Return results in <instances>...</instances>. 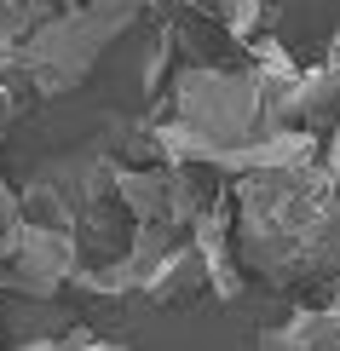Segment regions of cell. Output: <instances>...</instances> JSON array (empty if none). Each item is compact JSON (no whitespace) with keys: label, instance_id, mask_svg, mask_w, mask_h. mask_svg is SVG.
<instances>
[{"label":"cell","instance_id":"4","mask_svg":"<svg viewBox=\"0 0 340 351\" xmlns=\"http://www.w3.org/2000/svg\"><path fill=\"white\" fill-rule=\"evenodd\" d=\"M115 202L133 225H168L190 237L214 196L196 184V167H115Z\"/></svg>","mask_w":340,"mask_h":351},{"label":"cell","instance_id":"3","mask_svg":"<svg viewBox=\"0 0 340 351\" xmlns=\"http://www.w3.org/2000/svg\"><path fill=\"white\" fill-rule=\"evenodd\" d=\"M0 237H6V288L12 294L52 300V294H64V288H76V276L87 265L76 230L18 219V225H6Z\"/></svg>","mask_w":340,"mask_h":351},{"label":"cell","instance_id":"9","mask_svg":"<svg viewBox=\"0 0 340 351\" xmlns=\"http://www.w3.org/2000/svg\"><path fill=\"white\" fill-rule=\"evenodd\" d=\"M6 351H127V346H115V340H104V334L76 323L64 334H41V340H23V346H6Z\"/></svg>","mask_w":340,"mask_h":351},{"label":"cell","instance_id":"6","mask_svg":"<svg viewBox=\"0 0 340 351\" xmlns=\"http://www.w3.org/2000/svg\"><path fill=\"white\" fill-rule=\"evenodd\" d=\"M260 351H340V294L271 323L260 334Z\"/></svg>","mask_w":340,"mask_h":351},{"label":"cell","instance_id":"11","mask_svg":"<svg viewBox=\"0 0 340 351\" xmlns=\"http://www.w3.org/2000/svg\"><path fill=\"white\" fill-rule=\"evenodd\" d=\"M329 58L340 64V18H335V40H329Z\"/></svg>","mask_w":340,"mask_h":351},{"label":"cell","instance_id":"10","mask_svg":"<svg viewBox=\"0 0 340 351\" xmlns=\"http://www.w3.org/2000/svg\"><path fill=\"white\" fill-rule=\"evenodd\" d=\"M271 6H294V12H312V6H340V0H271Z\"/></svg>","mask_w":340,"mask_h":351},{"label":"cell","instance_id":"7","mask_svg":"<svg viewBox=\"0 0 340 351\" xmlns=\"http://www.w3.org/2000/svg\"><path fill=\"white\" fill-rule=\"evenodd\" d=\"M196 6H208L214 18H219V29L225 35H236L248 47L254 35H265L271 29V0H196Z\"/></svg>","mask_w":340,"mask_h":351},{"label":"cell","instance_id":"12","mask_svg":"<svg viewBox=\"0 0 340 351\" xmlns=\"http://www.w3.org/2000/svg\"><path fill=\"white\" fill-rule=\"evenodd\" d=\"M0 351H6V328H0Z\"/></svg>","mask_w":340,"mask_h":351},{"label":"cell","instance_id":"2","mask_svg":"<svg viewBox=\"0 0 340 351\" xmlns=\"http://www.w3.org/2000/svg\"><path fill=\"white\" fill-rule=\"evenodd\" d=\"M115 167H122V162H115V150L104 138L76 144V150H64V156H47V162L29 173V184L18 190V196H23V219L58 225V230H81L93 213L110 208Z\"/></svg>","mask_w":340,"mask_h":351},{"label":"cell","instance_id":"1","mask_svg":"<svg viewBox=\"0 0 340 351\" xmlns=\"http://www.w3.org/2000/svg\"><path fill=\"white\" fill-rule=\"evenodd\" d=\"M139 18H144V12L127 6V0H81V6H58L29 40L0 47V58H6V81L18 86V98L76 93V86L93 75V64Z\"/></svg>","mask_w":340,"mask_h":351},{"label":"cell","instance_id":"5","mask_svg":"<svg viewBox=\"0 0 340 351\" xmlns=\"http://www.w3.org/2000/svg\"><path fill=\"white\" fill-rule=\"evenodd\" d=\"M190 247L202 259V276H208V294L214 300H236L242 288V265H236V213H231V196H214L202 219L190 225Z\"/></svg>","mask_w":340,"mask_h":351},{"label":"cell","instance_id":"8","mask_svg":"<svg viewBox=\"0 0 340 351\" xmlns=\"http://www.w3.org/2000/svg\"><path fill=\"white\" fill-rule=\"evenodd\" d=\"M52 12H58V0H0V47L29 40Z\"/></svg>","mask_w":340,"mask_h":351}]
</instances>
